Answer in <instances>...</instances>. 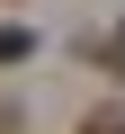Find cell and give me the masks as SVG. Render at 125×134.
Listing matches in <instances>:
<instances>
[{"instance_id":"obj_1","label":"cell","mask_w":125,"mask_h":134,"mask_svg":"<svg viewBox=\"0 0 125 134\" xmlns=\"http://www.w3.org/2000/svg\"><path fill=\"white\" fill-rule=\"evenodd\" d=\"M27 54H36V36H27V27H0V63H27Z\"/></svg>"},{"instance_id":"obj_2","label":"cell","mask_w":125,"mask_h":134,"mask_svg":"<svg viewBox=\"0 0 125 134\" xmlns=\"http://www.w3.org/2000/svg\"><path fill=\"white\" fill-rule=\"evenodd\" d=\"M81 134H125V107H89V116H81Z\"/></svg>"}]
</instances>
